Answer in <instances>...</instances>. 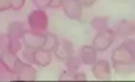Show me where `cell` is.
Instances as JSON below:
<instances>
[{
    "mask_svg": "<svg viewBox=\"0 0 135 82\" xmlns=\"http://www.w3.org/2000/svg\"><path fill=\"white\" fill-rule=\"evenodd\" d=\"M112 64L120 76H129L135 69V42L126 40L112 53Z\"/></svg>",
    "mask_w": 135,
    "mask_h": 82,
    "instance_id": "6da1fadb",
    "label": "cell"
},
{
    "mask_svg": "<svg viewBox=\"0 0 135 82\" xmlns=\"http://www.w3.org/2000/svg\"><path fill=\"white\" fill-rule=\"evenodd\" d=\"M90 25L98 32L107 30L108 25H109V18H107V17H96L90 21Z\"/></svg>",
    "mask_w": 135,
    "mask_h": 82,
    "instance_id": "9a60e30c",
    "label": "cell"
},
{
    "mask_svg": "<svg viewBox=\"0 0 135 82\" xmlns=\"http://www.w3.org/2000/svg\"><path fill=\"white\" fill-rule=\"evenodd\" d=\"M78 1L81 3L84 7H88L89 8V7H91L94 2H96V0H78Z\"/></svg>",
    "mask_w": 135,
    "mask_h": 82,
    "instance_id": "cb8c5ba5",
    "label": "cell"
},
{
    "mask_svg": "<svg viewBox=\"0 0 135 82\" xmlns=\"http://www.w3.org/2000/svg\"><path fill=\"white\" fill-rule=\"evenodd\" d=\"M28 22L32 31L44 33L47 29V24H49V18H47L44 10L36 9L29 14Z\"/></svg>",
    "mask_w": 135,
    "mask_h": 82,
    "instance_id": "3957f363",
    "label": "cell"
},
{
    "mask_svg": "<svg viewBox=\"0 0 135 82\" xmlns=\"http://www.w3.org/2000/svg\"><path fill=\"white\" fill-rule=\"evenodd\" d=\"M24 32H25V29H24V25L22 22H11L9 24L8 35L10 37L20 39V38H22Z\"/></svg>",
    "mask_w": 135,
    "mask_h": 82,
    "instance_id": "7c38bea8",
    "label": "cell"
},
{
    "mask_svg": "<svg viewBox=\"0 0 135 82\" xmlns=\"http://www.w3.org/2000/svg\"><path fill=\"white\" fill-rule=\"evenodd\" d=\"M80 59L84 65L92 66L97 61V50L92 45H84L80 48Z\"/></svg>",
    "mask_w": 135,
    "mask_h": 82,
    "instance_id": "ba28073f",
    "label": "cell"
},
{
    "mask_svg": "<svg viewBox=\"0 0 135 82\" xmlns=\"http://www.w3.org/2000/svg\"><path fill=\"white\" fill-rule=\"evenodd\" d=\"M66 61V67H67V73H74L76 70L79 69V66H80V61L76 58L74 57V55H71V56H69L68 58L65 59Z\"/></svg>",
    "mask_w": 135,
    "mask_h": 82,
    "instance_id": "2e32d148",
    "label": "cell"
},
{
    "mask_svg": "<svg viewBox=\"0 0 135 82\" xmlns=\"http://www.w3.org/2000/svg\"><path fill=\"white\" fill-rule=\"evenodd\" d=\"M55 55L58 59H62V60H65L66 58H68L69 56L74 55L75 53V48H74V44L71 42L67 39H64L62 43H58V46L57 48L55 49Z\"/></svg>",
    "mask_w": 135,
    "mask_h": 82,
    "instance_id": "30bf717a",
    "label": "cell"
},
{
    "mask_svg": "<svg viewBox=\"0 0 135 82\" xmlns=\"http://www.w3.org/2000/svg\"><path fill=\"white\" fill-rule=\"evenodd\" d=\"M73 79L75 80V81H86L87 80V77H86V74L85 73H75V74H73Z\"/></svg>",
    "mask_w": 135,
    "mask_h": 82,
    "instance_id": "7402d4cb",
    "label": "cell"
},
{
    "mask_svg": "<svg viewBox=\"0 0 135 82\" xmlns=\"http://www.w3.org/2000/svg\"><path fill=\"white\" fill-rule=\"evenodd\" d=\"M135 32V26L133 22L126 21V20H122L117 24L115 27V33L120 34V35H132Z\"/></svg>",
    "mask_w": 135,
    "mask_h": 82,
    "instance_id": "4fadbf2b",
    "label": "cell"
},
{
    "mask_svg": "<svg viewBox=\"0 0 135 82\" xmlns=\"http://www.w3.org/2000/svg\"><path fill=\"white\" fill-rule=\"evenodd\" d=\"M33 3L37 9L44 10L46 8H50L51 6V0H33Z\"/></svg>",
    "mask_w": 135,
    "mask_h": 82,
    "instance_id": "ac0fdd59",
    "label": "cell"
},
{
    "mask_svg": "<svg viewBox=\"0 0 135 82\" xmlns=\"http://www.w3.org/2000/svg\"><path fill=\"white\" fill-rule=\"evenodd\" d=\"M0 63L2 64L3 68L7 71L16 74L21 60L17 57L16 54L9 53V52H2L1 56H0Z\"/></svg>",
    "mask_w": 135,
    "mask_h": 82,
    "instance_id": "8992f818",
    "label": "cell"
},
{
    "mask_svg": "<svg viewBox=\"0 0 135 82\" xmlns=\"http://www.w3.org/2000/svg\"><path fill=\"white\" fill-rule=\"evenodd\" d=\"M58 46V38L56 35H54L52 33H47L45 34V38H44V43L42 46V49L46 52H55V49Z\"/></svg>",
    "mask_w": 135,
    "mask_h": 82,
    "instance_id": "5bb4252c",
    "label": "cell"
},
{
    "mask_svg": "<svg viewBox=\"0 0 135 82\" xmlns=\"http://www.w3.org/2000/svg\"><path fill=\"white\" fill-rule=\"evenodd\" d=\"M16 74L18 76V80L33 81L36 78V70L33 69L29 64H25V63H23V61H21L20 65H19V68H18Z\"/></svg>",
    "mask_w": 135,
    "mask_h": 82,
    "instance_id": "9c48e42d",
    "label": "cell"
},
{
    "mask_svg": "<svg viewBox=\"0 0 135 82\" xmlns=\"http://www.w3.org/2000/svg\"><path fill=\"white\" fill-rule=\"evenodd\" d=\"M10 44V36L8 34H0V52H8Z\"/></svg>",
    "mask_w": 135,
    "mask_h": 82,
    "instance_id": "e0dca14e",
    "label": "cell"
},
{
    "mask_svg": "<svg viewBox=\"0 0 135 82\" xmlns=\"http://www.w3.org/2000/svg\"><path fill=\"white\" fill-rule=\"evenodd\" d=\"M33 54H34V50L26 48V49L22 53V56H23V58L25 59V61H28V63H33Z\"/></svg>",
    "mask_w": 135,
    "mask_h": 82,
    "instance_id": "ffe728a7",
    "label": "cell"
},
{
    "mask_svg": "<svg viewBox=\"0 0 135 82\" xmlns=\"http://www.w3.org/2000/svg\"><path fill=\"white\" fill-rule=\"evenodd\" d=\"M44 38H45L44 33L34 32L32 30L25 31L22 36V40H23V44L25 45V47L28 49H33V50L42 48L43 43H44Z\"/></svg>",
    "mask_w": 135,
    "mask_h": 82,
    "instance_id": "277c9868",
    "label": "cell"
},
{
    "mask_svg": "<svg viewBox=\"0 0 135 82\" xmlns=\"http://www.w3.org/2000/svg\"><path fill=\"white\" fill-rule=\"evenodd\" d=\"M25 3V0H10V8L13 10H21Z\"/></svg>",
    "mask_w": 135,
    "mask_h": 82,
    "instance_id": "d6986e66",
    "label": "cell"
},
{
    "mask_svg": "<svg viewBox=\"0 0 135 82\" xmlns=\"http://www.w3.org/2000/svg\"><path fill=\"white\" fill-rule=\"evenodd\" d=\"M114 39H115V32L108 27L107 30L98 32L92 40V47L99 53L104 52L112 45Z\"/></svg>",
    "mask_w": 135,
    "mask_h": 82,
    "instance_id": "7a4b0ae2",
    "label": "cell"
},
{
    "mask_svg": "<svg viewBox=\"0 0 135 82\" xmlns=\"http://www.w3.org/2000/svg\"><path fill=\"white\" fill-rule=\"evenodd\" d=\"M10 9V0H0V11Z\"/></svg>",
    "mask_w": 135,
    "mask_h": 82,
    "instance_id": "44dd1931",
    "label": "cell"
},
{
    "mask_svg": "<svg viewBox=\"0 0 135 82\" xmlns=\"http://www.w3.org/2000/svg\"><path fill=\"white\" fill-rule=\"evenodd\" d=\"M62 8L65 14L70 20H77L79 21L83 17L84 6L78 0H63Z\"/></svg>",
    "mask_w": 135,
    "mask_h": 82,
    "instance_id": "5b68a950",
    "label": "cell"
},
{
    "mask_svg": "<svg viewBox=\"0 0 135 82\" xmlns=\"http://www.w3.org/2000/svg\"><path fill=\"white\" fill-rule=\"evenodd\" d=\"M62 2H63V0H51L50 8H53V9L60 8V7H62Z\"/></svg>",
    "mask_w": 135,
    "mask_h": 82,
    "instance_id": "603a6c76",
    "label": "cell"
},
{
    "mask_svg": "<svg viewBox=\"0 0 135 82\" xmlns=\"http://www.w3.org/2000/svg\"><path fill=\"white\" fill-rule=\"evenodd\" d=\"M52 61V55L50 52H46L42 48L35 49L34 54H33V63L41 66V67H46L51 64Z\"/></svg>",
    "mask_w": 135,
    "mask_h": 82,
    "instance_id": "8fae6325",
    "label": "cell"
},
{
    "mask_svg": "<svg viewBox=\"0 0 135 82\" xmlns=\"http://www.w3.org/2000/svg\"><path fill=\"white\" fill-rule=\"evenodd\" d=\"M92 74L98 80H111V69L107 60H97L92 65Z\"/></svg>",
    "mask_w": 135,
    "mask_h": 82,
    "instance_id": "52a82bcc",
    "label": "cell"
}]
</instances>
